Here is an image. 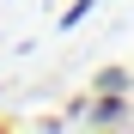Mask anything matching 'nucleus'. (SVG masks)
I'll list each match as a JSON object with an SVG mask.
<instances>
[{"instance_id": "obj_1", "label": "nucleus", "mask_w": 134, "mask_h": 134, "mask_svg": "<svg viewBox=\"0 0 134 134\" xmlns=\"http://www.w3.org/2000/svg\"><path fill=\"white\" fill-rule=\"evenodd\" d=\"M79 122H85V128H128V122H134V116H128V92H98V98H85Z\"/></svg>"}, {"instance_id": "obj_2", "label": "nucleus", "mask_w": 134, "mask_h": 134, "mask_svg": "<svg viewBox=\"0 0 134 134\" xmlns=\"http://www.w3.org/2000/svg\"><path fill=\"white\" fill-rule=\"evenodd\" d=\"M92 6H98V0H73V6H61V31H73V25H79Z\"/></svg>"}, {"instance_id": "obj_3", "label": "nucleus", "mask_w": 134, "mask_h": 134, "mask_svg": "<svg viewBox=\"0 0 134 134\" xmlns=\"http://www.w3.org/2000/svg\"><path fill=\"white\" fill-rule=\"evenodd\" d=\"M98 92H128V73H122V67H104V73H98Z\"/></svg>"}]
</instances>
